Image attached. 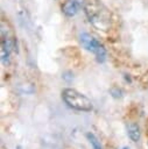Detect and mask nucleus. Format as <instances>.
Returning <instances> with one entry per match:
<instances>
[{"mask_svg":"<svg viewBox=\"0 0 148 149\" xmlns=\"http://www.w3.org/2000/svg\"><path fill=\"white\" fill-rule=\"evenodd\" d=\"M84 12L90 23L101 30H107L111 26L110 10L98 0L86 1L84 5Z\"/></svg>","mask_w":148,"mask_h":149,"instance_id":"1","label":"nucleus"},{"mask_svg":"<svg viewBox=\"0 0 148 149\" xmlns=\"http://www.w3.org/2000/svg\"><path fill=\"white\" fill-rule=\"evenodd\" d=\"M16 50V38L12 26L5 19L1 20V62L7 65L10 55Z\"/></svg>","mask_w":148,"mask_h":149,"instance_id":"2","label":"nucleus"},{"mask_svg":"<svg viewBox=\"0 0 148 149\" xmlns=\"http://www.w3.org/2000/svg\"><path fill=\"white\" fill-rule=\"evenodd\" d=\"M62 99L66 106L76 111L90 112L93 108L91 100L75 88H64L62 91Z\"/></svg>","mask_w":148,"mask_h":149,"instance_id":"3","label":"nucleus"},{"mask_svg":"<svg viewBox=\"0 0 148 149\" xmlns=\"http://www.w3.org/2000/svg\"><path fill=\"white\" fill-rule=\"evenodd\" d=\"M79 42L82 44V47L92 52L94 56H96V59L97 62L99 63H103L106 58V49L105 47L92 35L87 34V33H82L79 35Z\"/></svg>","mask_w":148,"mask_h":149,"instance_id":"4","label":"nucleus"},{"mask_svg":"<svg viewBox=\"0 0 148 149\" xmlns=\"http://www.w3.org/2000/svg\"><path fill=\"white\" fill-rule=\"evenodd\" d=\"M84 5H85V0H65L62 3L61 9L65 16L72 17L78 13L79 8Z\"/></svg>","mask_w":148,"mask_h":149,"instance_id":"5","label":"nucleus"},{"mask_svg":"<svg viewBox=\"0 0 148 149\" xmlns=\"http://www.w3.org/2000/svg\"><path fill=\"white\" fill-rule=\"evenodd\" d=\"M127 134H128V137L133 142H138L140 140V137H141L140 126L136 122H129V123H127Z\"/></svg>","mask_w":148,"mask_h":149,"instance_id":"6","label":"nucleus"},{"mask_svg":"<svg viewBox=\"0 0 148 149\" xmlns=\"http://www.w3.org/2000/svg\"><path fill=\"white\" fill-rule=\"evenodd\" d=\"M86 137L89 139V141H90V143L92 144V148H93V149H103V147H101V144H100V141L94 136V134L87 133V134H86Z\"/></svg>","mask_w":148,"mask_h":149,"instance_id":"7","label":"nucleus"},{"mask_svg":"<svg viewBox=\"0 0 148 149\" xmlns=\"http://www.w3.org/2000/svg\"><path fill=\"white\" fill-rule=\"evenodd\" d=\"M122 149H129V148H127V147H124V148H122Z\"/></svg>","mask_w":148,"mask_h":149,"instance_id":"8","label":"nucleus"}]
</instances>
